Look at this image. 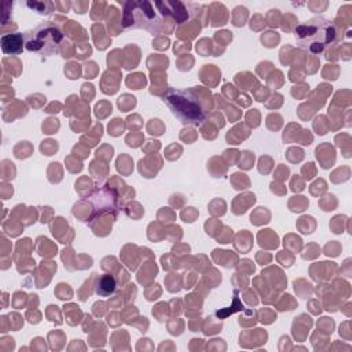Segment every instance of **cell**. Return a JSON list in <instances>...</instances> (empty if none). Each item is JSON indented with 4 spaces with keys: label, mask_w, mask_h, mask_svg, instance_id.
<instances>
[{
    "label": "cell",
    "mask_w": 352,
    "mask_h": 352,
    "mask_svg": "<svg viewBox=\"0 0 352 352\" xmlns=\"http://www.w3.org/2000/svg\"><path fill=\"white\" fill-rule=\"evenodd\" d=\"M294 36L301 50L312 55H320L336 41L337 29L333 21L318 16L297 25Z\"/></svg>",
    "instance_id": "6da1fadb"
},
{
    "label": "cell",
    "mask_w": 352,
    "mask_h": 352,
    "mask_svg": "<svg viewBox=\"0 0 352 352\" xmlns=\"http://www.w3.org/2000/svg\"><path fill=\"white\" fill-rule=\"evenodd\" d=\"M162 100L172 114L184 125L199 126L205 121V110L192 89L168 88L162 95Z\"/></svg>",
    "instance_id": "7a4b0ae2"
},
{
    "label": "cell",
    "mask_w": 352,
    "mask_h": 352,
    "mask_svg": "<svg viewBox=\"0 0 352 352\" xmlns=\"http://www.w3.org/2000/svg\"><path fill=\"white\" fill-rule=\"evenodd\" d=\"M65 40L62 29L55 22H43L33 30L23 34L25 48L40 56H51L59 52L60 44Z\"/></svg>",
    "instance_id": "3957f363"
},
{
    "label": "cell",
    "mask_w": 352,
    "mask_h": 352,
    "mask_svg": "<svg viewBox=\"0 0 352 352\" xmlns=\"http://www.w3.org/2000/svg\"><path fill=\"white\" fill-rule=\"evenodd\" d=\"M122 26L133 29H146L151 34L162 30V15L155 11V4L147 0L128 1L124 6Z\"/></svg>",
    "instance_id": "277c9868"
},
{
    "label": "cell",
    "mask_w": 352,
    "mask_h": 352,
    "mask_svg": "<svg viewBox=\"0 0 352 352\" xmlns=\"http://www.w3.org/2000/svg\"><path fill=\"white\" fill-rule=\"evenodd\" d=\"M92 199V206H94V216L91 217L89 221H92V219L99 213H106V212H117V198L113 190L109 188H98L94 195L91 197Z\"/></svg>",
    "instance_id": "5b68a950"
},
{
    "label": "cell",
    "mask_w": 352,
    "mask_h": 352,
    "mask_svg": "<svg viewBox=\"0 0 352 352\" xmlns=\"http://www.w3.org/2000/svg\"><path fill=\"white\" fill-rule=\"evenodd\" d=\"M23 34L22 33H11L1 37V50L4 54L18 55L23 48Z\"/></svg>",
    "instance_id": "8992f818"
},
{
    "label": "cell",
    "mask_w": 352,
    "mask_h": 352,
    "mask_svg": "<svg viewBox=\"0 0 352 352\" xmlns=\"http://www.w3.org/2000/svg\"><path fill=\"white\" fill-rule=\"evenodd\" d=\"M116 287H117V282H116L114 276L110 275V274H104L98 279L96 286H95V292L100 297H107V296L114 293Z\"/></svg>",
    "instance_id": "52a82bcc"
}]
</instances>
